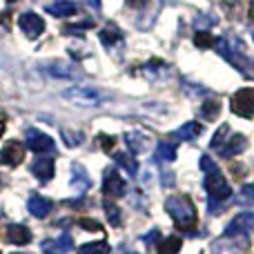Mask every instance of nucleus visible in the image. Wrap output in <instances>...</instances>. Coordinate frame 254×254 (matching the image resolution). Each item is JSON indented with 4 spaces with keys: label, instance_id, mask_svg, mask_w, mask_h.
Returning a JSON list of instances; mask_svg holds the SVG:
<instances>
[{
    "label": "nucleus",
    "instance_id": "nucleus-35",
    "mask_svg": "<svg viewBox=\"0 0 254 254\" xmlns=\"http://www.w3.org/2000/svg\"><path fill=\"white\" fill-rule=\"evenodd\" d=\"M9 20H11V16H9V11L0 13V22H2V25H9Z\"/></svg>",
    "mask_w": 254,
    "mask_h": 254
},
{
    "label": "nucleus",
    "instance_id": "nucleus-26",
    "mask_svg": "<svg viewBox=\"0 0 254 254\" xmlns=\"http://www.w3.org/2000/svg\"><path fill=\"white\" fill-rule=\"evenodd\" d=\"M203 116L205 119H210V121H214L216 116H219V112H221V101L219 98H207L205 103H203Z\"/></svg>",
    "mask_w": 254,
    "mask_h": 254
},
{
    "label": "nucleus",
    "instance_id": "nucleus-23",
    "mask_svg": "<svg viewBox=\"0 0 254 254\" xmlns=\"http://www.w3.org/2000/svg\"><path fill=\"white\" fill-rule=\"evenodd\" d=\"M156 161H165V163H170V161H174L176 158V145L174 143H167V140H163V143H158L156 145Z\"/></svg>",
    "mask_w": 254,
    "mask_h": 254
},
{
    "label": "nucleus",
    "instance_id": "nucleus-11",
    "mask_svg": "<svg viewBox=\"0 0 254 254\" xmlns=\"http://www.w3.org/2000/svg\"><path fill=\"white\" fill-rule=\"evenodd\" d=\"M27 210H29V214L36 216V219H47L49 212L54 210V203L49 201V198L40 196V194H31L29 201H27Z\"/></svg>",
    "mask_w": 254,
    "mask_h": 254
},
{
    "label": "nucleus",
    "instance_id": "nucleus-36",
    "mask_svg": "<svg viewBox=\"0 0 254 254\" xmlns=\"http://www.w3.org/2000/svg\"><path fill=\"white\" fill-rule=\"evenodd\" d=\"M4 134V121H0V136Z\"/></svg>",
    "mask_w": 254,
    "mask_h": 254
},
{
    "label": "nucleus",
    "instance_id": "nucleus-12",
    "mask_svg": "<svg viewBox=\"0 0 254 254\" xmlns=\"http://www.w3.org/2000/svg\"><path fill=\"white\" fill-rule=\"evenodd\" d=\"M31 174L36 176L38 181L47 183V181L54 179V158L52 156H38L34 163H31Z\"/></svg>",
    "mask_w": 254,
    "mask_h": 254
},
{
    "label": "nucleus",
    "instance_id": "nucleus-18",
    "mask_svg": "<svg viewBox=\"0 0 254 254\" xmlns=\"http://www.w3.org/2000/svg\"><path fill=\"white\" fill-rule=\"evenodd\" d=\"M47 71L54 78H76V76H78V69H76L71 63H52V65L47 67Z\"/></svg>",
    "mask_w": 254,
    "mask_h": 254
},
{
    "label": "nucleus",
    "instance_id": "nucleus-21",
    "mask_svg": "<svg viewBox=\"0 0 254 254\" xmlns=\"http://www.w3.org/2000/svg\"><path fill=\"white\" fill-rule=\"evenodd\" d=\"M125 143H127V147L131 149V154H140L147 147V138H145L140 131H129V134H125Z\"/></svg>",
    "mask_w": 254,
    "mask_h": 254
},
{
    "label": "nucleus",
    "instance_id": "nucleus-5",
    "mask_svg": "<svg viewBox=\"0 0 254 254\" xmlns=\"http://www.w3.org/2000/svg\"><path fill=\"white\" fill-rule=\"evenodd\" d=\"M230 110L241 119H252L254 116V87H243L230 101Z\"/></svg>",
    "mask_w": 254,
    "mask_h": 254
},
{
    "label": "nucleus",
    "instance_id": "nucleus-39",
    "mask_svg": "<svg viewBox=\"0 0 254 254\" xmlns=\"http://www.w3.org/2000/svg\"><path fill=\"white\" fill-rule=\"evenodd\" d=\"M252 9H254V2H252Z\"/></svg>",
    "mask_w": 254,
    "mask_h": 254
},
{
    "label": "nucleus",
    "instance_id": "nucleus-17",
    "mask_svg": "<svg viewBox=\"0 0 254 254\" xmlns=\"http://www.w3.org/2000/svg\"><path fill=\"white\" fill-rule=\"evenodd\" d=\"M69 185L76 190V192H87V188L92 185V181H89V176H87V172L83 170L80 165H71V181H69Z\"/></svg>",
    "mask_w": 254,
    "mask_h": 254
},
{
    "label": "nucleus",
    "instance_id": "nucleus-2",
    "mask_svg": "<svg viewBox=\"0 0 254 254\" xmlns=\"http://www.w3.org/2000/svg\"><path fill=\"white\" fill-rule=\"evenodd\" d=\"M165 212L174 219L181 230H192L196 225V210L188 194H174L165 201Z\"/></svg>",
    "mask_w": 254,
    "mask_h": 254
},
{
    "label": "nucleus",
    "instance_id": "nucleus-7",
    "mask_svg": "<svg viewBox=\"0 0 254 254\" xmlns=\"http://www.w3.org/2000/svg\"><path fill=\"white\" fill-rule=\"evenodd\" d=\"M103 192H105V196L112 198H121L127 192V185L123 176L119 174V170H114V167L105 170V174H103Z\"/></svg>",
    "mask_w": 254,
    "mask_h": 254
},
{
    "label": "nucleus",
    "instance_id": "nucleus-13",
    "mask_svg": "<svg viewBox=\"0 0 254 254\" xmlns=\"http://www.w3.org/2000/svg\"><path fill=\"white\" fill-rule=\"evenodd\" d=\"M4 239L11 246H27V243H31V230L20 223H11V225H7Z\"/></svg>",
    "mask_w": 254,
    "mask_h": 254
},
{
    "label": "nucleus",
    "instance_id": "nucleus-20",
    "mask_svg": "<svg viewBox=\"0 0 254 254\" xmlns=\"http://www.w3.org/2000/svg\"><path fill=\"white\" fill-rule=\"evenodd\" d=\"M212 252H214V254H241L243 252V246H239L237 241H232V237H225L223 241L214 243Z\"/></svg>",
    "mask_w": 254,
    "mask_h": 254
},
{
    "label": "nucleus",
    "instance_id": "nucleus-8",
    "mask_svg": "<svg viewBox=\"0 0 254 254\" xmlns=\"http://www.w3.org/2000/svg\"><path fill=\"white\" fill-rule=\"evenodd\" d=\"M254 230V212H241L239 216H234L230 221V225L225 228V237H248Z\"/></svg>",
    "mask_w": 254,
    "mask_h": 254
},
{
    "label": "nucleus",
    "instance_id": "nucleus-27",
    "mask_svg": "<svg viewBox=\"0 0 254 254\" xmlns=\"http://www.w3.org/2000/svg\"><path fill=\"white\" fill-rule=\"evenodd\" d=\"M98 36H101L103 45H107V47H112V45H116L121 40V31L116 29V27H105V29H103Z\"/></svg>",
    "mask_w": 254,
    "mask_h": 254
},
{
    "label": "nucleus",
    "instance_id": "nucleus-37",
    "mask_svg": "<svg viewBox=\"0 0 254 254\" xmlns=\"http://www.w3.org/2000/svg\"><path fill=\"white\" fill-rule=\"evenodd\" d=\"M129 2H136V0H129Z\"/></svg>",
    "mask_w": 254,
    "mask_h": 254
},
{
    "label": "nucleus",
    "instance_id": "nucleus-28",
    "mask_svg": "<svg viewBox=\"0 0 254 254\" xmlns=\"http://www.w3.org/2000/svg\"><path fill=\"white\" fill-rule=\"evenodd\" d=\"M230 134H232V129H230L228 125H221V127H219V131L214 134V138L210 140V147H212V149H219L221 145H223L225 140L230 138Z\"/></svg>",
    "mask_w": 254,
    "mask_h": 254
},
{
    "label": "nucleus",
    "instance_id": "nucleus-24",
    "mask_svg": "<svg viewBox=\"0 0 254 254\" xmlns=\"http://www.w3.org/2000/svg\"><path fill=\"white\" fill-rule=\"evenodd\" d=\"M181 246H183V241H181L179 237H167V239H163V241L158 243L156 252L158 254H179Z\"/></svg>",
    "mask_w": 254,
    "mask_h": 254
},
{
    "label": "nucleus",
    "instance_id": "nucleus-29",
    "mask_svg": "<svg viewBox=\"0 0 254 254\" xmlns=\"http://www.w3.org/2000/svg\"><path fill=\"white\" fill-rule=\"evenodd\" d=\"M103 207H105V214H107V219H110V223L119 228L121 221H123V216H121V210L114 205V203H110V201L103 203Z\"/></svg>",
    "mask_w": 254,
    "mask_h": 254
},
{
    "label": "nucleus",
    "instance_id": "nucleus-3",
    "mask_svg": "<svg viewBox=\"0 0 254 254\" xmlns=\"http://www.w3.org/2000/svg\"><path fill=\"white\" fill-rule=\"evenodd\" d=\"M216 49H219L221 56H223L228 63H232L239 71H243V74H248V76H254V61L243 52L241 40L223 36V38L216 40Z\"/></svg>",
    "mask_w": 254,
    "mask_h": 254
},
{
    "label": "nucleus",
    "instance_id": "nucleus-32",
    "mask_svg": "<svg viewBox=\"0 0 254 254\" xmlns=\"http://www.w3.org/2000/svg\"><path fill=\"white\" fill-rule=\"evenodd\" d=\"M71 134H74V131H63V138H65L67 145H80L83 143V134H80V131L76 136H71Z\"/></svg>",
    "mask_w": 254,
    "mask_h": 254
},
{
    "label": "nucleus",
    "instance_id": "nucleus-30",
    "mask_svg": "<svg viewBox=\"0 0 254 254\" xmlns=\"http://www.w3.org/2000/svg\"><path fill=\"white\" fill-rule=\"evenodd\" d=\"M194 43H196L201 49H207V47H214V43H216V40L212 38V36L207 34V31H198V34L194 36Z\"/></svg>",
    "mask_w": 254,
    "mask_h": 254
},
{
    "label": "nucleus",
    "instance_id": "nucleus-1",
    "mask_svg": "<svg viewBox=\"0 0 254 254\" xmlns=\"http://www.w3.org/2000/svg\"><path fill=\"white\" fill-rule=\"evenodd\" d=\"M201 167L205 172V190L210 194V201H228L230 194H232V188H230L228 179L223 176V172L216 167V163L207 154L201 158Z\"/></svg>",
    "mask_w": 254,
    "mask_h": 254
},
{
    "label": "nucleus",
    "instance_id": "nucleus-14",
    "mask_svg": "<svg viewBox=\"0 0 254 254\" xmlns=\"http://www.w3.org/2000/svg\"><path fill=\"white\" fill-rule=\"evenodd\" d=\"M22 158H25V145L18 143V140H9L2 147V154H0V161L7 163V165H20Z\"/></svg>",
    "mask_w": 254,
    "mask_h": 254
},
{
    "label": "nucleus",
    "instance_id": "nucleus-38",
    "mask_svg": "<svg viewBox=\"0 0 254 254\" xmlns=\"http://www.w3.org/2000/svg\"><path fill=\"white\" fill-rule=\"evenodd\" d=\"M13 254H20V252H13Z\"/></svg>",
    "mask_w": 254,
    "mask_h": 254
},
{
    "label": "nucleus",
    "instance_id": "nucleus-31",
    "mask_svg": "<svg viewBox=\"0 0 254 254\" xmlns=\"http://www.w3.org/2000/svg\"><path fill=\"white\" fill-rule=\"evenodd\" d=\"M78 225L83 230H89V232H101V230H103V225L98 223V221H94V219H80Z\"/></svg>",
    "mask_w": 254,
    "mask_h": 254
},
{
    "label": "nucleus",
    "instance_id": "nucleus-25",
    "mask_svg": "<svg viewBox=\"0 0 254 254\" xmlns=\"http://www.w3.org/2000/svg\"><path fill=\"white\" fill-rule=\"evenodd\" d=\"M78 254H110V243L107 241L85 243V246L78 248Z\"/></svg>",
    "mask_w": 254,
    "mask_h": 254
},
{
    "label": "nucleus",
    "instance_id": "nucleus-15",
    "mask_svg": "<svg viewBox=\"0 0 254 254\" xmlns=\"http://www.w3.org/2000/svg\"><path fill=\"white\" fill-rule=\"evenodd\" d=\"M246 147H248L246 136L243 134H230V138L225 140L219 149H221V156L223 158H232V156H237V154L246 152Z\"/></svg>",
    "mask_w": 254,
    "mask_h": 254
},
{
    "label": "nucleus",
    "instance_id": "nucleus-9",
    "mask_svg": "<svg viewBox=\"0 0 254 254\" xmlns=\"http://www.w3.org/2000/svg\"><path fill=\"white\" fill-rule=\"evenodd\" d=\"M20 29L29 40H36L45 31V20L34 11H25L20 16Z\"/></svg>",
    "mask_w": 254,
    "mask_h": 254
},
{
    "label": "nucleus",
    "instance_id": "nucleus-10",
    "mask_svg": "<svg viewBox=\"0 0 254 254\" xmlns=\"http://www.w3.org/2000/svg\"><path fill=\"white\" fill-rule=\"evenodd\" d=\"M40 250L45 254H67L74 250V239H71L69 234H61V237H56V239H45V241L40 243Z\"/></svg>",
    "mask_w": 254,
    "mask_h": 254
},
{
    "label": "nucleus",
    "instance_id": "nucleus-6",
    "mask_svg": "<svg viewBox=\"0 0 254 254\" xmlns=\"http://www.w3.org/2000/svg\"><path fill=\"white\" fill-rule=\"evenodd\" d=\"M25 147L29 149V152H36V154H49L54 152V140L49 134H45V131H38V129H27L25 134Z\"/></svg>",
    "mask_w": 254,
    "mask_h": 254
},
{
    "label": "nucleus",
    "instance_id": "nucleus-34",
    "mask_svg": "<svg viewBox=\"0 0 254 254\" xmlns=\"http://www.w3.org/2000/svg\"><path fill=\"white\" fill-rule=\"evenodd\" d=\"M241 196L246 198V201H254V183L252 185H243Z\"/></svg>",
    "mask_w": 254,
    "mask_h": 254
},
{
    "label": "nucleus",
    "instance_id": "nucleus-19",
    "mask_svg": "<svg viewBox=\"0 0 254 254\" xmlns=\"http://www.w3.org/2000/svg\"><path fill=\"white\" fill-rule=\"evenodd\" d=\"M201 131H203L201 123H196V121H190V123H185L183 127H179V129L174 131V136L179 140H194V138H198V136H201Z\"/></svg>",
    "mask_w": 254,
    "mask_h": 254
},
{
    "label": "nucleus",
    "instance_id": "nucleus-4",
    "mask_svg": "<svg viewBox=\"0 0 254 254\" xmlns=\"http://www.w3.org/2000/svg\"><path fill=\"white\" fill-rule=\"evenodd\" d=\"M63 96H65L69 103L80 105V107H98L107 101L105 94L94 89V87H69L63 92Z\"/></svg>",
    "mask_w": 254,
    "mask_h": 254
},
{
    "label": "nucleus",
    "instance_id": "nucleus-22",
    "mask_svg": "<svg viewBox=\"0 0 254 254\" xmlns=\"http://www.w3.org/2000/svg\"><path fill=\"white\" fill-rule=\"evenodd\" d=\"M114 161L119 163L121 167L127 172V174H131V176H136V172H138V163H136V158L131 156V152L127 154V152H121V154H114Z\"/></svg>",
    "mask_w": 254,
    "mask_h": 254
},
{
    "label": "nucleus",
    "instance_id": "nucleus-33",
    "mask_svg": "<svg viewBox=\"0 0 254 254\" xmlns=\"http://www.w3.org/2000/svg\"><path fill=\"white\" fill-rule=\"evenodd\" d=\"M98 143L103 145V149H105V152H110L112 147H114V143H116V138L114 136H107V134H101L98 136Z\"/></svg>",
    "mask_w": 254,
    "mask_h": 254
},
{
    "label": "nucleus",
    "instance_id": "nucleus-16",
    "mask_svg": "<svg viewBox=\"0 0 254 254\" xmlns=\"http://www.w3.org/2000/svg\"><path fill=\"white\" fill-rule=\"evenodd\" d=\"M47 13L54 18H69V16H76L78 13V4L71 2V0H56V2L47 4Z\"/></svg>",
    "mask_w": 254,
    "mask_h": 254
}]
</instances>
